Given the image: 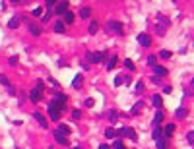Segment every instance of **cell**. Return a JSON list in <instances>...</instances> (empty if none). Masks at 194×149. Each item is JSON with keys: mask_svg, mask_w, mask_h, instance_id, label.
Listing matches in <instances>:
<instances>
[{"mask_svg": "<svg viewBox=\"0 0 194 149\" xmlns=\"http://www.w3.org/2000/svg\"><path fill=\"white\" fill-rule=\"evenodd\" d=\"M66 99H68V97H66L64 93H58V95H56L53 101H51V105H53L54 108H58V110H62V108H64V105H66Z\"/></svg>", "mask_w": 194, "mask_h": 149, "instance_id": "obj_1", "label": "cell"}, {"mask_svg": "<svg viewBox=\"0 0 194 149\" xmlns=\"http://www.w3.org/2000/svg\"><path fill=\"white\" fill-rule=\"evenodd\" d=\"M117 134H119V138H122V136H126V138H130L132 139V141H136V139H138V136H136V132H134V130H132V128H120L119 132H117Z\"/></svg>", "mask_w": 194, "mask_h": 149, "instance_id": "obj_2", "label": "cell"}, {"mask_svg": "<svg viewBox=\"0 0 194 149\" xmlns=\"http://www.w3.org/2000/svg\"><path fill=\"white\" fill-rule=\"evenodd\" d=\"M87 60L91 64H99L103 60V53H87Z\"/></svg>", "mask_w": 194, "mask_h": 149, "instance_id": "obj_3", "label": "cell"}, {"mask_svg": "<svg viewBox=\"0 0 194 149\" xmlns=\"http://www.w3.org/2000/svg\"><path fill=\"white\" fill-rule=\"evenodd\" d=\"M109 25V29H113V31L117 33V35H122V25H120V21H115V20H111L107 23Z\"/></svg>", "mask_w": 194, "mask_h": 149, "instance_id": "obj_4", "label": "cell"}, {"mask_svg": "<svg viewBox=\"0 0 194 149\" xmlns=\"http://www.w3.org/2000/svg\"><path fill=\"white\" fill-rule=\"evenodd\" d=\"M138 43H140L142 47H150L151 45V37L146 35V33H140V35H138Z\"/></svg>", "mask_w": 194, "mask_h": 149, "instance_id": "obj_5", "label": "cell"}, {"mask_svg": "<svg viewBox=\"0 0 194 149\" xmlns=\"http://www.w3.org/2000/svg\"><path fill=\"white\" fill-rule=\"evenodd\" d=\"M68 6H70L68 2H58V4L54 6V12H56V14H62V16H64L66 12H68Z\"/></svg>", "mask_w": 194, "mask_h": 149, "instance_id": "obj_6", "label": "cell"}, {"mask_svg": "<svg viewBox=\"0 0 194 149\" xmlns=\"http://www.w3.org/2000/svg\"><path fill=\"white\" fill-rule=\"evenodd\" d=\"M29 101L31 103H39L41 101V91L35 87V89H31V93H29Z\"/></svg>", "mask_w": 194, "mask_h": 149, "instance_id": "obj_7", "label": "cell"}, {"mask_svg": "<svg viewBox=\"0 0 194 149\" xmlns=\"http://www.w3.org/2000/svg\"><path fill=\"white\" fill-rule=\"evenodd\" d=\"M33 118H35V120L39 122V126H43V128H47V126H49V122H47V118H45L43 114H41V112H33Z\"/></svg>", "mask_w": 194, "mask_h": 149, "instance_id": "obj_8", "label": "cell"}, {"mask_svg": "<svg viewBox=\"0 0 194 149\" xmlns=\"http://www.w3.org/2000/svg\"><path fill=\"white\" fill-rule=\"evenodd\" d=\"M49 118H51V120H58V118H60V110L54 108L53 105H49Z\"/></svg>", "mask_w": 194, "mask_h": 149, "instance_id": "obj_9", "label": "cell"}, {"mask_svg": "<svg viewBox=\"0 0 194 149\" xmlns=\"http://www.w3.org/2000/svg\"><path fill=\"white\" fill-rule=\"evenodd\" d=\"M151 70H153V74L157 75V77H163V75H167V68H163V66H153Z\"/></svg>", "mask_w": 194, "mask_h": 149, "instance_id": "obj_10", "label": "cell"}, {"mask_svg": "<svg viewBox=\"0 0 194 149\" xmlns=\"http://www.w3.org/2000/svg\"><path fill=\"white\" fill-rule=\"evenodd\" d=\"M173 132H175V124H167V126L163 128V138L167 139V138H171L173 136Z\"/></svg>", "mask_w": 194, "mask_h": 149, "instance_id": "obj_11", "label": "cell"}, {"mask_svg": "<svg viewBox=\"0 0 194 149\" xmlns=\"http://www.w3.org/2000/svg\"><path fill=\"white\" fill-rule=\"evenodd\" d=\"M117 60H119V56L117 54H111V58H109V62H107V70H113L117 66Z\"/></svg>", "mask_w": 194, "mask_h": 149, "instance_id": "obj_12", "label": "cell"}, {"mask_svg": "<svg viewBox=\"0 0 194 149\" xmlns=\"http://www.w3.org/2000/svg\"><path fill=\"white\" fill-rule=\"evenodd\" d=\"M27 29H29V31H31L33 35H35V37H39V35H41V29H39V27H37L35 23H31V21L27 23Z\"/></svg>", "mask_w": 194, "mask_h": 149, "instance_id": "obj_13", "label": "cell"}, {"mask_svg": "<svg viewBox=\"0 0 194 149\" xmlns=\"http://www.w3.org/2000/svg\"><path fill=\"white\" fill-rule=\"evenodd\" d=\"M54 139L60 143V145H68V139H66V136H62V134H58V132H54Z\"/></svg>", "mask_w": 194, "mask_h": 149, "instance_id": "obj_14", "label": "cell"}, {"mask_svg": "<svg viewBox=\"0 0 194 149\" xmlns=\"http://www.w3.org/2000/svg\"><path fill=\"white\" fill-rule=\"evenodd\" d=\"M56 132H58V134H62V136H68V134H70V128L66 126V124H58Z\"/></svg>", "mask_w": 194, "mask_h": 149, "instance_id": "obj_15", "label": "cell"}, {"mask_svg": "<svg viewBox=\"0 0 194 149\" xmlns=\"http://www.w3.org/2000/svg\"><path fill=\"white\" fill-rule=\"evenodd\" d=\"M72 87H74V89H80V87H82V74H78L74 79H72Z\"/></svg>", "mask_w": 194, "mask_h": 149, "instance_id": "obj_16", "label": "cell"}, {"mask_svg": "<svg viewBox=\"0 0 194 149\" xmlns=\"http://www.w3.org/2000/svg\"><path fill=\"white\" fill-rule=\"evenodd\" d=\"M161 120H163V112H161V110H157V112H155V116H153V126H159V124H161Z\"/></svg>", "mask_w": 194, "mask_h": 149, "instance_id": "obj_17", "label": "cell"}, {"mask_svg": "<svg viewBox=\"0 0 194 149\" xmlns=\"http://www.w3.org/2000/svg\"><path fill=\"white\" fill-rule=\"evenodd\" d=\"M151 103L157 106V108H161V105H163V101H161V95H153L151 97Z\"/></svg>", "mask_w": 194, "mask_h": 149, "instance_id": "obj_18", "label": "cell"}, {"mask_svg": "<svg viewBox=\"0 0 194 149\" xmlns=\"http://www.w3.org/2000/svg\"><path fill=\"white\" fill-rule=\"evenodd\" d=\"M113 149H126V147H124V143H122V138H117V139H115Z\"/></svg>", "mask_w": 194, "mask_h": 149, "instance_id": "obj_19", "label": "cell"}, {"mask_svg": "<svg viewBox=\"0 0 194 149\" xmlns=\"http://www.w3.org/2000/svg\"><path fill=\"white\" fill-rule=\"evenodd\" d=\"M64 23H74V14H72L70 10L64 14Z\"/></svg>", "mask_w": 194, "mask_h": 149, "instance_id": "obj_20", "label": "cell"}, {"mask_svg": "<svg viewBox=\"0 0 194 149\" xmlns=\"http://www.w3.org/2000/svg\"><path fill=\"white\" fill-rule=\"evenodd\" d=\"M175 116L179 118V120L184 118V116H186V108H177V110H175Z\"/></svg>", "mask_w": 194, "mask_h": 149, "instance_id": "obj_21", "label": "cell"}, {"mask_svg": "<svg viewBox=\"0 0 194 149\" xmlns=\"http://www.w3.org/2000/svg\"><path fill=\"white\" fill-rule=\"evenodd\" d=\"M18 25H20V20H18V18H12V20L8 21V27H10V29H16Z\"/></svg>", "mask_w": 194, "mask_h": 149, "instance_id": "obj_22", "label": "cell"}, {"mask_svg": "<svg viewBox=\"0 0 194 149\" xmlns=\"http://www.w3.org/2000/svg\"><path fill=\"white\" fill-rule=\"evenodd\" d=\"M54 31L56 33H64V23H62V21H56V23H54Z\"/></svg>", "mask_w": 194, "mask_h": 149, "instance_id": "obj_23", "label": "cell"}, {"mask_svg": "<svg viewBox=\"0 0 194 149\" xmlns=\"http://www.w3.org/2000/svg\"><path fill=\"white\" fill-rule=\"evenodd\" d=\"M109 120H111V122H117V120H119V112H117V110H109Z\"/></svg>", "mask_w": 194, "mask_h": 149, "instance_id": "obj_24", "label": "cell"}, {"mask_svg": "<svg viewBox=\"0 0 194 149\" xmlns=\"http://www.w3.org/2000/svg\"><path fill=\"white\" fill-rule=\"evenodd\" d=\"M117 136H119V134H117L113 128H107V130H105V138H117Z\"/></svg>", "mask_w": 194, "mask_h": 149, "instance_id": "obj_25", "label": "cell"}, {"mask_svg": "<svg viewBox=\"0 0 194 149\" xmlns=\"http://www.w3.org/2000/svg\"><path fill=\"white\" fill-rule=\"evenodd\" d=\"M161 130H163V128H159V126H155V128H153V134H151V136H153V138H155V139H159V138H163V136H161Z\"/></svg>", "mask_w": 194, "mask_h": 149, "instance_id": "obj_26", "label": "cell"}, {"mask_svg": "<svg viewBox=\"0 0 194 149\" xmlns=\"http://www.w3.org/2000/svg\"><path fill=\"white\" fill-rule=\"evenodd\" d=\"M97 29H99V25H97V21H89V33L93 35V33H97Z\"/></svg>", "mask_w": 194, "mask_h": 149, "instance_id": "obj_27", "label": "cell"}, {"mask_svg": "<svg viewBox=\"0 0 194 149\" xmlns=\"http://www.w3.org/2000/svg\"><path fill=\"white\" fill-rule=\"evenodd\" d=\"M89 14H91V12H89V8H82V10H80V18L87 20V18H89Z\"/></svg>", "mask_w": 194, "mask_h": 149, "instance_id": "obj_28", "label": "cell"}, {"mask_svg": "<svg viewBox=\"0 0 194 149\" xmlns=\"http://www.w3.org/2000/svg\"><path fill=\"white\" fill-rule=\"evenodd\" d=\"M157 141V149H165V145H167V139L165 138H159V139H155Z\"/></svg>", "mask_w": 194, "mask_h": 149, "instance_id": "obj_29", "label": "cell"}, {"mask_svg": "<svg viewBox=\"0 0 194 149\" xmlns=\"http://www.w3.org/2000/svg\"><path fill=\"white\" fill-rule=\"evenodd\" d=\"M159 58H163V60H165V58H171V51H165V49L159 51Z\"/></svg>", "mask_w": 194, "mask_h": 149, "instance_id": "obj_30", "label": "cell"}, {"mask_svg": "<svg viewBox=\"0 0 194 149\" xmlns=\"http://www.w3.org/2000/svg\"><path fill=\"white\" fill-rule=\"evenodd\" d=\"M0 83L4 85V87H10V81H8V77H6L4 74H0Z\"/></svg>", "mask_w": 194, "mask_h": 149, "instance_id": "obj_31", "label": "cell"}, {"mask_svg": "<svg viewBox=\"0 0 194 149\" xmlns=\"http://www.w3.org/2000/svg\"><path fill=\"white\" fill-rule=\"evenodd\" d=\"M155 62H157V56H153V54H150V56H148V64H150L151 68H153V66H155Z\"/></svg>", "mask_w": 194, "mask_h": 149, "instance_id": "obj_32", "label": "cell"}, {"mask_svg": "<svg viewBox=\"0 0 194 149\" xmlns=\"http://www.w3.org/2000/svg\"><path fill=\"white\" fill-rule=\"evenodd\" d=\"M124 66H126L128 70H134V62H132L130 58H126V60H124Z\"/></svg>", "mask_w": 194, "mask_h": 149, "instance_id": "obj_33", "label": "cell"}, {"mask_svg": "<svg viewBox=\"0 0 194 149\" xmlns=\"http://www.w3.org/2000/svg\"><path fill=\"white\" fill-rule=\"evenodd\" d=\"M186 139H188V143H190V145H194V130H192V132H188Z\"/></svg>", "mask_w": 194, "mask_h": 149, "instance_id": "obj_34", "label": "cell"}, {"mask_svg": "<svg viewBox=\"0 0 194 149\" xmlns=\"http://www.w3.org/2000/svg\"><path fill=\"white\" fill-rule=\"evenodd\" d=\"M140 108H142V101H140V103H136V105L132 106V114H136V112H138Z\"/></svg>", "mask_w": 194, "mask_h": 149, "instance_id": "obj_35", "label": "cell"}, {"mask_svg": "<svg viewBox=\"0 0 194 149\" xmlns=\"http://www.w3.org/2000/svg\"><path fill=\"white\" fill-rule=\"evenodd\" d=\"M122 81H124V77H122V75H117V77H115V85H117V87L122 85Z\"/></svg>", "mask_w": 194, "mask_h": 149, "instance_id": "obj_36", "label": "cell"}, {"mask_svg": "<svg viewBox=\"0 0 194 149\" xmlns=\"http://www.w3.org/2000/svg\"><path fill=\"white\" fill-rule=\"evenodd\" d=\"M134 91H136V93H142V91H144V85H142V81H138V83H136Z\"/></svg>", "mask_w": 194, "mask_h": 149, "instance_id": "obj_37", "label": "cell"}, {"mask_svg": "<svg viewBox=\"0 0 194 149\" xmlns=\"http://www.w3.org/2000/svg\"><path fill=\"white\" fill-rule=\"evenodd\" d=\"M84 103H86V106H93V105H95V101H93L91 97H87V99L84 101Z\"/></svg>", "mask_w": 194, "mask_h": 149, "instance_id": "obj_38", "label": "cell"}, {"mask_svg": "<svg viewBox=\"0 0 194 149\" xmlns=\"http://www.w3.org/2000/svg\"><path fill=\"white\" fill-rule=\"evenodd\" d=\"M80 116H82L80 110H72V118H74V120H80Z\"/></svg>", "mask_w": 194, "mask_h": 149, "instance_id": "obj_39", "label": "cell"}, {"mask_svg": "<svg viewBox=\"0 0 194 149\" xmlns=\"http://www.w3.org/2000/svg\"><path fill=\"white\" fill-rule=\"evenodd\" d=\"M35 87H37V89L41 91V89H43V79H39V81H35Z\"/></svg>", "mask_w": 194, "mask_h": 149, "instance_id": "obj_40", "label": "cell"}, {"mask_svg": "<svg viewBox=\"0 0 194 149\" xmlns=\"http://www.w3.org/2000/svg\"><path fill=\"white\" fill-rule=\"evenodd\" d=\"M151 83L159 85V83H161V79H159V77H157V75H155V77H151Z\"/></svg>", "mask_w": 194, "mask_h": 149, "instance_id": "obj_41", "label": "cell"}, {"mask_svg": "<svg viewBox=\"0 0 194 149\" xmlns=\"http://www.w3.org/2000/svg\"><path fill=\"white\" fill-rule=\"evenodd\" d=\"M31 14H33V16H41V8H35Z\"/></svg>", "mask_w": 194, "mask_h": 149, "instance_id": "obj_42", "label": "cell"}, {"mask_svg": "<svg viewBox=\"0 0 194 149\" xmlns=\"http://www.w3.org/2000/svg\"><path fill=\"white\" fill-rule=\"evenodd\" d=\"M16 62H18V56H12V58H10V66H14Z\"/></svg>", "mask_w": 194, "mask_h": 149, "instance_id": "obj_43", "label": "cell"}, {"mask_svg": "<svg viewBox=\"0 0 194 149\" xmlns=\"http://www.w3.org/2000/svg\"><path fill=\"white\" fill-rule=\"evenodd\" d=\"M163 93H167V95H169V93H171V87H169V85H165V87H163Z\"/></svg>", "mask_w": 194, "mask_h": 149, "instance_id": "obj_44", "label": "cell"}, {"mask_svg": "<svg viewBox=\"0 0 194 149\" xmlns=\"http://www.w3.org/2000/svg\"><path fill=\"white\" fill-rule=\"evenodd\" d=\"M99 149H111V145H105L103 143V145H99Z\"/></svg>", "mask_w": 194, "mask_h": 149, "instance_id": "obj_45", "label": "cell"}, {"mask_svg": "<svg viewBox=\"0 0 194 149\" xmlns=\"http://www.w3.org/2000/svg\"><path fill=\"white\" fill-rule=\"evenodd\" d=\"M190 85H192V87H194V77H192V83H190Z\"/></svg>", "mask_w": 194, "mask_h": 149, "instance_id": "obj_46", "label": "cell"}]
</instances>
